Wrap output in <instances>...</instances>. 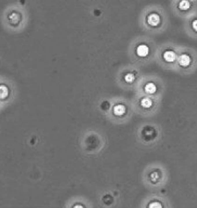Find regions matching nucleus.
Masks as SVG:
<instances>
[{
	"label": "nucleus",
	"instance_id": "obj_1",
	"mask_svg": "<svg viewBox=\"0 0 197 208\" xmlns=\"http://www.w3.org/2000/svg\"><path fill=\"white\" fill-rule=\"evenodd\" d=\"M148 24L151 27H156L159 24L160 22V17L156 13H151L148 16Z\"/></svg>",
	"mask_w": 197,
	"mask_h": 208
},
{
	"label": "nucleus",
	"instance_id": "obj_2",
	"mask_svg": "<svg viewBox=\"0 0 197 208\" xmlns=\"http://www.w3.org/2000/svg\"><path fill=\"white\" fill-rule=\"evenodd\" d=\"M137 54L138 56H141V57H144L146 56L148 54H149V48L147 47L146 45H140L137 47Z\"/></svg>",
	"mask_w": 197,
	"mask_h": 208
},
{
	"label": "nucleus",
	"instance_id": "obj_3",
	"mask_svg": "<svg viewBox=\"0 0 197 208\" xmlns=\"http://www.w3.org/2000/svg\"><path fill=\"white\" fill-rule=\"evenodd\" d=\"M190 62H191V59H190V57L187 55H181L180 56V58H179V63L182 67L188 66Z\"/></svg>",
	"mask_w": 197,
	"mask_h": 208
},
{
	"label": "nucleus",
	"instance_id": "obj_4",
	"mask_svg": "<svg viewBox=\"0 0 197 208\" xmlns=\"http://www.w3.org/2000/svg\"><path fill=\"white\" fill-rule=\"evenodd\" d=\"M164 59L168 62H174L175 59H176V55L173 51H165V54H164Z\"/></svg>",
	"mask_w": 197,
	"mask_h": 208
},
{
	"label": "nucleus",
	"instance_id": "obj_5",
	"mask_svg": "<svg viewBox=\"0 0 197 208\" xmlns=\"http://www.w3.org/2000/svg\"><path fill=\"white\" fill-rule=\"evenodd\" d=\"M144 90L147 93H150V94H152V93H155V91L157 90V87L154 83H147L144 87Z\"/></svg>",
	"mask_w": 197,
	"mask_h": 208
},
{
	"label": "nucleus",
	"instance_id": "obj_6",
	"mask_svg": "<svg viewBox=\"0 0 197 208\" xmlns=\"http://www.w3.org/2000/svg\"><path fill=\"white\" fill-rule=\"evenodd\" d=\"M114 112L115 115H117V116H121V115L124 114V112H125V107L121 105H115L114 108Z\"/></svg>",
	"mask_w": 197,
	"mask_h": 208
},
{
	"label": "nucleus",
	"instance_id": "obj_7",
	"mask_svg": "<svg viewBox=\"0 0 197 208\" xmlns=\"http://www.w3.org/2000/svg\"><path fill=\"white\" fill-rule=\"evenodd\" d=\"M179 6H180L181 10L186 11V10H187L190 7V4H189V2L187 1V0H182V1L180 3Z\"/></svg>",
	"mask_w": 197,
	"mask_h": 208
},
{
	"label": "nucleus",
	"instance_id": "obj_8",
	"mask_svg": "<svg viewBox=\"0 0 197 208\" xmlns=\"http://www.w3.org/2000/svg\"><path fill=\"white\" fill-rule=\"evenodd\" d=\"M141 104H142V106L144 107V108H149L152 105V102L150 99H143L142 101H141Z\"/></svg>",
	"mask_w": 197,
	"mask_h": 208
},
{
	"label": "nucleus",
	"instance_id": "obj_9",
	"mask_svg": "<svg viewBox=\"0 0 197 208\" xmlns=\"http://www.w3.org/2000/svg\"><path fill=\"white\" fill-rule=\"evenodd\" d=\"M135 79V77L133 74H131V73H128L125 76V81L128 82V83H132Z\"/></svg>",
	"mask_w": 197,
	"mask_h": 208
},
{
	"label": "nucleus",
	"instance_id": "obj_10",
	"mask_svg": "<svg viewBox=\"0 0 197 208\" xmlns=\"http://www.w3.org/2000/svg\"><path fill=\"white\" fill-rule=\"evenodd\" d=\"M7 94H8L7 88L5 85H2L1 86V97H2V99H5L7 96Z\"/></svg>",
	"mask_w": 197,
	"mask_h": 208
},
{
	"label": "nucleus",
	"instance_id": "obj_11",
	"mask_svg": "<svg viewBox=\"0 0 197 208\" xmlns=\"http://www.w3.org/2000/svg\"><path fill=\"white\" fill-rule=\"evenodd\" d=\"M149 207H162V205L159 203V202H154V203H151Z\"/></svg>",
	"mask_w": 197,
	"mask_h": 208
},
{
	"label": "nucleus",
	"instance_id": "obj_12",
	"mask_svg": "<svg viewBox=\"0 0 197 208\" xmlns=\"http://www.w3.org/2000/svg\"><path fill=\"white\" fill-rule=\"evenodd\" d=\"M193 28L197 32V20H194L193 22Z\"/></svg>",
	"mask_w": 197,
	"mask_h": 208
}]
</instances>
